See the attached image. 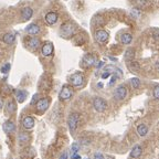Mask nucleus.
<instances>
[{"mask_svg": "<svg viewBox=\"0 0 159 159\" xmlns=\"http://www.w3.org/2000/svg\"><path fill=\"white\" fill-rule=\"evenodd\" d=\"M108 38H109L108 33H107L105 30H98V31H96V33H95V39H96V41L100 42V43L107 42Z\"/></svg>", "mask_w": 159, "mask_h": 159, "instance_id": "obj_7", "label": "nucleus"}, {"mask_svg": "<svg viewBox=\"0 0 159 159\" xmlns=\"http://www.w3.org/2000/svg\"><path fill=\"white\" fill-rule=\"evenodd\" d=\"M103 64H104L103 62H100L98 64H96V66H97V67H102V66H103Z\"/></svg>", "mask_w": 159, "mask_h": 159, "instance_id": "obj_39", "label": "nucleus"}, {"mask_svg": "<svg viewBox=\"0 0 159 159\" xmlns=\"http://www.w3.org/2000/svg\"><path fill=\"white\" fill-rule=\"evenodd\" d=\"M40 44V41H39L38 38H31L29 39V42H28V46L31 48V49H37Z\"/></svg>", "mask_w": 159, "mask_h": 159, "instance_id": "obj_23", "label": "nucleus"}, {"mask_svg": "<svg viewBox=\"0 0 159 159\" xmlns=\"http://www.w3.org/2000/svg\"><path fill=\"white\" fill-rule=\"evenodd\" d=\"M2 128H4V133L10 134V133H13V132L16 130V125H14V123H13L12 121H7L4 124Z\"/></svg>", "mask_w": 159, "mask_h": 159, "instance_id": "obj_12", "label": "nucleus"}, {"mask_svg": "<svg viewBox=\"0 0 159 159\" xmlns=\"http://www.w3.org/2000/svg\"><path fill=\"white\" fill-rule=\"evenodd\" d=\"M71 157H72V159H81V156L77 155V154H72Z\"/></svg>", "mask_w": 159, "mask_h": 159, "instance_id": "obj_36", "label": "nucleus"}, {"mask_svg": "<svg viewBox=\"0 0 159 159\" xmlns=\"http://www.w3.org/2000/svg\"><path fill=\"white\" fill-rule=\"evenodd\" d=\"M128 69H129L132 72H137L140 69V66H139V63L136 62V61H129V63H128Z\"/></svg>", "mask_w": 159, "mask_h": 159, "instance_id": "obj_22", "label": "nucleus"}, {"mask_svg": "<svg viewBox=\"0 0 159 159\" xmlns=\"http://www.w3.org/2000/svg\"><path fill=\"white\" fill-rule=\"evenodd\" d=\"M130 85L133 86V88H138L140 86V81L137 77H133L130 80Z\"/></svg>", "mask_w": 159, "mask_h": 159, "instance_id": "obj_25", "label": "nucleus"}, {"mask_svg": "<svg viewBox=\"0 0 159 159\" xmlns=\"http://www.w3.org/2000/svg\"><path fill=\"white\" fill-rule=\"evenodd\" d=\"M135 4L138 7H145L148 4V0H135Z\"/></svg>", "mask_w": 159, "mask_h": 159, "instance_id": "obj_28", "label": "nucleus"}, {"mask_svg": "<svg viewBox=\"0 0 159 159\" xmlns=\"http://www.w3.org/2000/svg\"><path fill=\"white\" fill-rule=\"evenodd\" d=\"M127 96V88L124 86V85H119L116 90H115V92H114V97L116 98V100H124L125 97Z\"/></svg>", "mask_w": 159, "mask_h": 159, "instance_id": "obj_6", "label": "nucleus"}, {"mask_svg": "<svg viewBox=\"0 0 159 159\" xmlns=\"http://www.w3.org/2000/svg\"><path fill=\"white\" fill-rule=\"evenodd\" d=\"M32 14H33V10L32 8H30V7H25V8L22 9V12H21V17L23 20H29L30 18L32 17Z\"/></svg>", "mask_w": 159, "mask_h": 159, "instance_id": "obj_13", "label": "nucleus"}, {"mask_svg": "<svg viewBox=\"0 0 159 159\" xmlns=\"http://www.w3.org/2000/svg\"><path fill=\"white\" fill-rule=\"evenodd\" d=\"M41 51H42V54L43 55L49 56V55H51L52 53H53V44H52L51 42H46V43L43 44Z\"/></svg>", "mask_w": 159, "mask_h": 159, "instance_id": "obj_9", "label": "nucleus"}, {"mask_svg": "<svg viewBox=\"0 0 159 159\" xmlns=\"http://www.w3.org/2000/svg\"><path fill=\"white\" fill-rule=\"evenodd\" d=\"M60 159H69V156H67V152H63L62 155H61V157H60Z\"/></svg>", "mask_w": 159, "mask_h": 159, "instance_id": "obj_34", "label": "nucleus"}, {"mask_svg": "<svg viewBox=\"0 0 159 159\" xmlns=\"http://www.w3.org/2000/svg\"><path fill=\"white\" fill-rule=\"evenodd\" d=\"M79 121H80V114L79 113H72L70 116H69V119H67V125H69V128H70V132L72 134L75 132V129L77 128V125H79Z\"/></svg>", "mask_w": 159, "mask_h": 159, "instance_id": "obj_2", "label": "nucleus"}, {"mask_svg": "<svg viewBox=\"0 0 159 159\" xmlns=\"http://www.w3.org/2000/svg\"><path fill=\"white\" fill-rule=\"evenodd\" d=\"M19 142H22V144L29 142V135L27 133H20V135H19Z\"/></svg>", "mask_w": 159, "mask_h": 159, "instance_id": "obj_26", "label": "nucleus"}, {"mask_svg": "<svg viewBox=\"0 0 159 159\" xmlns=\"http://www.w3.org/2000/svg\"><path fill=\"white\" fill-rule=\"evenodd\" d=\"M116 80H117V76H116V75L113 76V77H112V80H111V83H109V85H113V84L116 82Z\"/></svg>", "mask_w": 159, "mask_h": 159, "instance_id": "obj_35", "label": "nucleus"}, {"mask_svg": "<svg viewBox=\"0 0 159 159\" xmlns=\"http://www.w3.org/2000/svg\"><path fill=\"white\" fill-rule=\"evenodd\" d=\"M152 37H154L156 40H159V29H155L152 31Z\"/></svg>", "mask_w": 159, "mask_h": 159, "instance_id": "obj_31", "label": "nucleus"}, {"mask_svg": "<svg viewBox=\"0 0 159 159\" xmlns=\"http://www.w3.org/2000/svg\"><path fill=\"white\" fill-rule=\"evenodd\" d=\"M14 40H16V37H14V34L13 33H6L4 37H2V41H4V43H7V44H11V43H13Z\"/></svg>", "mask_w": 159, "mask_h": 159, "instance_id": "obj_18", "label": "nucleus"}, {"mask_svg": "<svg viewBox=\"0 0 159 159\" xmlns=\"http://www.w3.org/2000/svg\"><path fill=\"white\" fill-rule=\"evenodd\" d=\"M93 106H94V108L95 111L97 112H104L105 109L107 108V103H106V100L104 98H102V97H95L94 100H93Z\"/></svg>", "mask_w": 159, "mask_h": 159, "instance_id": "obj_3", "label": "nucleus"}, {"mask_svg": "<svg viewBox=\"0 0 159 159\" xmlns=\"http://www.w3.org/2000/svg\"><path fill=\"white\" fill-rule=\"evenodd\" d=\"M27 95H28L27 92L22 91V90H19V91L16 92V98H17V100L19 103H23L25 100V98H27Z\"/></svg>", "mask_w": 159, "mask_h": 159, "instance_id": "obj_17", "label": "nucleus"}, {"mask_svg": "<svg viewBox=\"0 0 159 159\" xmlns=\"http://www.w3.org/2000/svg\"><path fill=\"white\" fill-rule=\"evenodd\" d=\"M74 31H75V27L73 25V23H71V22H65V23H63V25H61L60 34H61V37H63V38L69 39L74 34Z\"/></svg>", "mask_w": 159, "mask_h": 159, "instance_id": "obj_1", "label": "nucleus"}, {"mask_svg": "<svg viewBox=\"0 0 159 159\" xmlns=\"http://www.w3.org/2000/svg\"><path fill=\"white\" fill-rule=\"evenodd\" d=\"M142 147L139 146V145H136V146L132 149V151H130V157H132V158H139V157L142 156Z\"/></svg>", "mask_w": 159, "mask_h": 159, "instance_id": "obj_15", "label": "nucleus"}, {"mask_svg": "<svg viewBox=\"0 0 159 159\" xmlns=\"http://www.w3.org/2000/svg\"><path fill=\"white\" fill-rule=\"evenodd\" d=\"M27 32L29 34H32V35H35V34H38L40 32V28H39L38 25H35V23H32V25H30L28 28H27Z\"/></svg>", "mask_w": 159, "mask_h": 159, "instance_id": "obj_16", "label": "nucleus"}, {"mask_svg": "<svg viewBox=\"0 0 159 159\" xmlns=\"http://www.w3.org/2000/svg\"><path fill=\"white\" fill-rule=\"evenodd\" d=\"M95 62H96V60L92 54H86L83 58V63L86 66H92V65L95 64Z\"/></svg>", "mask_w": 159, "mask_h": 159, "instance_id": "obj_14", "label": "nucleus"}, {"mask_svg": "<svg viewBox=\"0 0 159 159\" xmlns=\"http://www.w3.org/2000/svg\"><path fill=\"white\" fill-rule=\"evenodd\" d=\"M80 150V145L77 144V142H74L73 145H72L71 147V151H72V154H77Z\"/></svg>", "mask_w": 159, "mask_h": 159, "instance_id": "obj_27", "label": "nucleus"}, {"mask_svg": "<svg viewBox=\"0 0 159 159\" xmlns=\"http://www.w3.org/2000/svg\"><path fill=\"white\" fill-rule=\"evenodd\" d=\"M6 108H7V112L9 114H13L16 112V109H17V106H16V103L13 102V100H9L8 103H7V106H6Z\"/></svg>", "mask_w": 159, "mask_h": 159, "instance_id": "obj_21", "label": "nucleus"}, {"mask_svg": "<svg viewBox=\"0 0 159 159\" xmlns=\"http://www.w3.org/2000/svg\"><path fill=\"white\" fill-rule=\"evenodd\" d=\"M94 159H104V156L102 155L100 152H95V155H94Z\"/></svg>", "mask_w": 159, "mask_h": 159, "instance_id": "obj_33", "label": "nucleus"}, {"mask_svg": "<svg viewBox=\"0 0 159 159\" xmlns=\"http://www.w3.org/2000/svg\"><path fill=\"white\" fill-rule=\"evenodd\" d=\"M109 76H111V71H108V70L105 71L104 73L102 74V77H103V79H107V77H109Z\"/></svg>", "mask_w": 159, "mask_h": 159, "instance_id": "obj_32", "label": "nucleus"}, {"mask_svg": "<svg viewBox=\"0 0 159 159\" xmlns=\"http://www.w3.org/2000/svg\"><path fill=\"white\" fill-rule=\"evenodd\" d=\"M134 56H135V51L133 49H128L125 52V60H127V61H132V60L134 59Z\"/></svg>", "mask_w": 159, "mask_h": 159, "instance_id": "obj_24", "label": "nucleus"}, {"mask_svg": "<svg viewBox=\"0 0 159 159\" xmlns=\"http://www.w3.org/2000/svg\"><path fill=\"white\" fill-rule=\"evenodd\" d=\"M70 82H71L72 85L75 86V87H79V86H81V85H83V83H84L83 74L80 73V72L74 73V74L71 75V77H70Z\"/></svg>", "mask_w": 159, "mask_h": 159, "instance_id": "obj_4", "label": "nucleus"}, {"mask_svg": "<svg viewBox=\"0 0 159 159\" xmlns=\"http://www.w3.org/2000/svg\"><path fill=\"white\" fill-rule=\"evenodd\" d=\"M37 97H38V95L35 94V95L33 96V100H32V102H31V104H34V103H35V100H37Z\"/></svg>", "mask_w": 159, "mask_h": 159, "instance_id": "obj_37", "label": "nucleus"}, {"mask_svg": "<svg viewBox=\"0 0 159 159\" xmlns=\"http://www.w3.org/2000/svg\"><path fill=\"white\" fill-rule=\"evenodd\" d=\"M2 107H4V100L0 98V111L2 109Z\"/></svg>", "mask_w": 159, "mask_h": 159, "instance_id": "obj_38", "label": "nucleus"}, {"mask_svg": "<svg viewBox=\"0 0 159 159\" xmlns=\"http://www.w3.org/2000/svg\"><path fill=\"white\" fill-rule=\"evenodd\" d=\"M58 14L55 12H53V11H51V12H48L46 14V21L48 25H54V23H56V21H58Z\"/></svg>", "mask_w": 159, "mask_h": 159, "instance_id": "obj_10", "label": "nucleus"}, {"mask_svg": "<svg viewBox=\"0 0 159 159\" xmlns=\"http://www.w3.org/2000/svg\"><path fill=\"white\" fill-rule=\"evenodd\" d=\"M49 104H50L49 98H41V100H39L37 102V109L39 112H44L49 107Z\"/></svg>", "mask_w": 159, "mask_h": 159, "instance_id": "obj_8", "label": "nucleus"}, {"mask_svg": "<svg viewBox=\"0 0 159 159\" xmlns=\"http://www.w3.org/2000/svg\"><path fill=\"white\" fill-rule=\"evenodd\" d=\"M154 97L156 100H159V85L154 88Z\"/></svg>", "mask_w": 159, "mask_h": 159, "instance_id": "obj_30", "label": "nucleus"}, {"mask_svg": "<svg viewBox=\"0 0 159 159\" xmlns=\"http://www.w3.org/2000/svg\"><path fill=\"white\" fill-rule=\"evenodd\" d=\"M73 95V91H72V88L69 86V85H64L61 90V92L59 94V97L61 100H70Z\"/></svg>", "mask_w": 159, "mask_h": 159, "instance_id": "obj_5", "label": "nucleus"}, {"mask_svg": "<svg viewBox=\"0 0 159 159\" xmlns=\"http://www.w3.org/2000/svg\"><path fill=\"white\" fill-rule=\"evenodd\" d=\"M132 40H133V35L130 33H124L121 34V41L123 44H129L130 42H132Z\"/></svg>", "mask_w": 159, "mask_h": 159, "instance_id": "obj_20", "label": "nucleus"}, {"mask_svg": "<svg viewBox=\"0 0 159 159\" xmlns=\"http://www.w3.org/2000/svg\"><path fill=\"white\" fill-rule=\"evenodd\" d=\"M156 66H157V69L159 70V60L157 61V63H156Z\"/></svg>", "mask_w": 159, "mask_h": 159, "instance_id": "obj_40", "label": "nucleus"}, {"mask_svg": "<svg viewBox=\"0 0 159 159\" xmlns=\"http://www.w3.org/2000/svg\"><path fill=\"white\" fill-rule=\"evenodd\" d=\"M22 125L25 129H32L34 126V119L31 116H25L22 121Z\"/></svg>", "mask_w": 159, "mask_h": 159, "instance_id": "obj_11", "label": "nucleus"}, {"mask_svg": "<svg viewBox=\"0 0 159 159\" xmlns=\"http://www.w3.org/2000/svg\"><path fill=\"white\" fill-rule=\"evenodd\" d=\"M10 70V64L9 63H6L4 66L1 67V73H4V74H7Z\"/></svg>", "mask_w": 159, "mask_h": 159, "instance_id": "obj_29", "label": "nucleus"}, {"mask_svg": "<svg viewBox=\"0 0 159 159\" xmlns=\"http://www.w3.org/2000/svg\"><path fill=\"white\" fill-rule=\"evenodd\" d=\"M137 133H138L140 137L146 136L147 133H148V127L146 125H144V124H140V125L137 126Z\"/></svg>", "mask_w": 159, "mask_h": 159, "instance_id": "obj_19", "label": "nucleus"}]
</instances>
